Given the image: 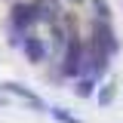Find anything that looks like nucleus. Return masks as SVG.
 <instances>
[{
	"label": "nucleus",
	"mask_w": 123,
	"mask_h": 123,
	"mask_svg": "<svg viewBox=\"0 0 123 123\" xmlns=\"http://www.w3.org/2000/svg\"><path fill=\"white\" fill-rule=\"evenodd\" d=\"M114 95H117V83H114V80H108L105 86H102V89L95 92L98 105H111V102H114Z\"/></svg>",
	"instance_id": "nucleus-7"
},
{
	"label": "nucleus",
	"mask_w": 123,
	"mask_h": 123,
	"mask_svg": "<svg viewBox=\"0 0 123 123\" xmlns=\"http://www.w3.org/2000/svg\"><path fill=\"white\" fill-rule=\"evenodd\" d=\"M74 3H83V0H74Z\"/></svg>",
	"instance_id": "nucleus-10"
},
{
	"label": "nucleus",
	"mask_w": 123,
	"mask_h": 123,
	"mask_svg": "<svg viewBox=\"0 0 123 123\" xmlns=\"http://www.w3.org/2000/svg\"><path fill=\"white\" fill-rule=\"evenodd\" d=\"M95 83H98V80H92V77H80V80H74V95L77 98H92V95H95Z\"/></svg>",
	"instance_id": "nucleus-6"
},
{
	"label": "nucleus",
	"mask_w": 123,
	"mask_h": 123,
	"mask_svg": "<svg viewBox=\"0 0 123 123\" xmlns=\"http://www.w3.org/2000/svg\"><path fill=\"white\" fill-rule=\"evenodd\" d=\"M0 92H9V95H18V98H25L31 108H37V111H49L46 102L37 95V92H31L28 86H22V83H15V80H0Z\"/></svg>",
	"instance_id": "nucleus-4"
},
{
	"label": "nucleus",
	"mask_w": 123,
	"mask_h": 123,
	"mask_svg": "<svg viewBox=\"0 0 123 123\" xmlns=\"http://www.w3.org/2000/svg\"><path fill=\"white\" fill-rule=\"evenodd\" d=\"M62 74L71 77V80H80L86 74V46L77 37V31L68 34V46H65V59H62Z\"/></svg>",
	"instance_id": "nucleus-1"
},
{
	"label": "nucleus",
	"mask_w": 123,
	"mask_h": 123,
	"mask_svg": "<svg viewBox=\"0 0 123 123\" xmlns=\"http://www.w3.org/2000/svg\"><path fill=\"white\" fill-rule=\"evenodd\" d=\"M92 12L98 22H111V3L108 0H92Z\"/></svg>",
	"instance_id": "nucleus-9"
},
{
	"label": "nucleus",
	"mask_w": 123,
	"mask_h": 123,
	"mask_svg": "<svg viewBox=\"0 0 123 123\" xmlns=\"http://www.w3.org/2000/svg\"><path fill=\"white\" fill-rule=\"evenodd\" d=\"M49 117H52V120H59V123H83L80 117H74L71 111H65V108H59V105L49 108Z\"/></svg>",
	"instance_id": "nucleus-8"
},
{
	"label": "nucleus",
	"mask_w": 123,
	"mask_h": 123,
	"mask_svg": "<svg viewBox=\"0 0 123 123\" xmlns=\"http://www.w3.org/2000/svg\"><path fill=\"white\" fill-rule=\"evenodd\" d=\"M37 22V3H12V9H9V31L15 34H22V37H28V28Z\"/></svg>",
	"instance_id": "nucleus-2"
},
{
	"label": "nucleus",
	"mask_w": 123,
	"mask_h": 123,
	"mask_svg": "<svg viewBox=\"0 0 123 123\" xmlns=\"http://www.w3.org/2000/svg\"><path fill=\"white\" fill-rule=\"evenodd\" d=\"M22 52H25V59H28L31 65H43V62H46V43L40 40V37H34V34H28V37H25Z\"/></svg>",
	"instance_id": "nucleus-5"
},
{
	"label": "nucleus",
	"mask_w": 123,
	"mask_h": 123,
	"mask_svg": "<svg viewBox=\"0 0 123 123\" xmlns=\"http://www.w3.org/2000/svg\"><path fill=\"white\" fill-rule=\"evenodd\" d=\"M92 43L102 46L108 55H117V49H120V40H117V34L111 28V22H92Z\"/></svg>",
	"instance_id": "nucleus-3"
}]
</instances>
